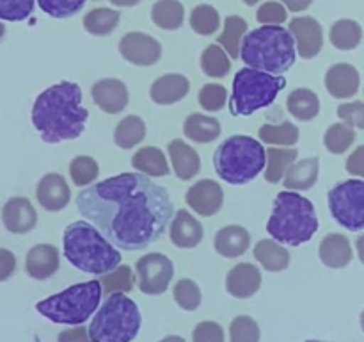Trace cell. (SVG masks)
Wrapping results in <instances>:
<instances>
[{
	"mask_svg": "<svg viewBox=\"0 0 364 342\" xmlns=\"http://www.w3.org/2000/svg\"><path fill=\"white\" fill-rule=\"evenodd\" d=\"M100 166L92 157L78 155L70 162V177L78 187H89L98 178Z\"/></svg>",
	"mask_w": 364,
	"mask_h": 342,
	"instance_id": "cell-42",
	"label": "cell"
},
{
	"mask_svg": "<svg viewBox=\"0 0 364 342\" xmlns=\"http://www.w3.org/2000/svg\"><path fill=\"white\" fill-rule=\"evenodd\" d=\"M299 135H301V132H299L297 125H294L291 121H283L279 125L265 123L258 130L259 141L274 146H284V148L297 145Z\"/></svg>",
	"mask_w": 364,
	"mask_h": 342,
	"instance_id": "cell-36",
	"label": "cell"
},
{
	"mask_svg": "<svg viewBox=\"0 0 364 342\" xmlns=\"http://www.w3.org/2000/svg\"><path fill=\"white\" fill-rule=\"evenodd\" d=\"M132 166L148 177H166L169 175V162L166 153L156 146H144L132 157Z\"/></svg>",
	"mask_w": 364,
	"mask_h": 342,
	"instance_id": "cell-31",
	"label": "cell"
},
{
	"mask_svg": "<svg viewBox=\"0 0 364 342\" xmlns=\"http://www.w3.org/2000/svg\"><path fill=\"white\" fill-rule=\"evenodd\" d=\"M32 125L48 145L77 139L84 134L89 110L82 105L77 82L63 81L39 93L32 105Z\"/></svg>",
	"mask_w": 364,
	"mask_h": 342,
	"instance_id": "cell-2",
	"label": "cell"
},
{
	"mask_svg": "<svg viewBox=\"0 0 364 342\" xmlns=\"http://www.w3.org/2000/svg\"><path fill=\"white\" fill-rule=\"evenodd\" d=\"M287 78L245 66L233 78V93L230 98V113L233 116H251L256 110L272 105L283 89Z\"/></svg>",
	"mask_w": 364,
	"mask_h": 342,
	"instance_id": "cell-9",
	"label": "cell"
},
{
	"mask_svg": "<svg viewBox=\"0 0 364 342\" xmlns=\"http://www.w3.org/2000/svg\"><path fill=\"white\" fill-rule=\"evenodd\" d=\"M63 248L68 262L82 273L103 276L121 266L119 249L85 219L68 224L63 234Z\"/></svg>",
	"mask_w": 364,
	"mask_h": 342,
	"instance_id": "cell-3",
	"label": "cell"
},
{
	"mask_svg": "<svg viewBox=\"0 0 364 342\" xmlns=\"http://www.w3.org/2000/svg\"><path fill=\"white\" fill-rule=\"evenodd\" d=\"M256 20L262 25H283L288 20V9L281 2H265L256 11Z\"/></svg>",
	"mask_w": 364,
	"mask_h": 342,
	"instance_id": "cell-48",
	"label": "cell"
},
{
	"mask_svg": "<svg viewBox=\"0 0 364 342\" xmlns=\"http://www.w3.org/2000/svg\"><path fill=\"white\" fill-rule=\"evenodd\" d=\"M262 330L259 324L249 316H238L230 324V341L231 342H259Z\"/></svg>",
	"mask_w": 364,
	"mask_h": 342,
	"instance_id": "cell-44",
	"label": "cell"
},
{
	"mask_svg": "<svg viewBox=\"0 0 364 342\" xmlns=\"http://www.w3.org/2000/svg\"><path fill=\"white\" fill-rule=\"evenodd\" d=\"M329 39L333 43L334 48L341 50V52H348V50L358 48L359 43L363 39V27L359 21L350 20V18H343V20L334 21L333 27L329 31Z\"/></svg>",
	"mask_w": 364,
	"mask_h": 342,
	"instance_id": "cell-33",
	"label": "cell"
},
{
	"mask_svg": "<svg viewBox=\"0 0 364 342\" xmlns=\"http://www.w3.org/2000/svg\"><path fill=\"white\" fill-rule=\"evenodd\" d=\"M57 342H92L91 337H89L87 328H70V330L60 331L59 337H57Z\"/></svg>",
	"mask_w": 364,
	"mask_h": 342,
	"instance_id": "cell-53",
	"label": "cell"
},
{
	"mask_svg": "<svg viewBox=\"0 0 364 342\" xmlns=\"http://www.w3.org/2000/svg\"><path fill=\"white\" fill-rule=\"evenodd\" d=\"M326 89L331 96L338 100L352 98L359 91L361 86V75L358 68L348 63H336L326 71Z\"/></svg>",
	"mask_w": 364,
	"mask_h": 342,
	"instance_id": "cell-17",
	"label": "cell"
},
{
	"mask_svg": "<svg viewBox=\"0 0 364 342\" xmlns=\"http://www.w3.org/2000/svg\"><path fill=\"white\" fill-rule=\"evenodd\" d=\"M103 289L100 280L82 281L36 303V310L55 324L82 326L98 310Z\"/></svg>",
	"mask_w": 364,
	"mask_h": 342,
	"instance_id": "cell-8",
	"label": "cell"
},
{
	"mask_svg": "<svg viewBox=\"0 0 364 342\" xmlns=\"http://www.w3.org/2000/svg\"><path fill=\"white\" fill-rule=\"evenodd\" d=\"M151 21L164 31H176L185 21V7L180 0H159L151 7Z\"/></svg>",
	"mask_w": 364,
	"mask_h": 342,
	"instance_id": "cell-34",
	"label": "cell"
},
{
	"mask_svg": "<svg viewBox=\"0 0 364 342\" xmlns=\"http://www.w3.org/2000/svg\"><path fill=\"white\" fill-rule=\"evenodd\" d=\"M201 70L203 73L212 78H223L231 70V57L220 45H208L201 53Z\"/></svg>",
	"mask_w": 364,
	"mask_h": 342,
	"instance_id": "cell-38",
	"label": "cell"
},
{
	"mask_svg": "<svg viewBox=\"0 0 364 342\" xmlns=\"http://www.w3.org/2000/svg\"><path fill=\"white\" fill-rule=\"evenodd\" d=\"M255 259L270 273H281L290 266V252L274 239H262L256 242Z\"/></svg>",
	"mask_w": 364,
	"mask_h": 342,
	"instance_id": "cell-27",
	"label": "cell"
},
{
	"mask_svg": "<svg viewBox=\"0 0 364 342\" xmlns=\"http://www.w3.org/2000/svg\"><path fill=\"white\" fill-rule=\"evenodd\" d=\"M36 0H0V20L23 21L34 11Z\"/></svg>",
	"mask_w": 364,
	"mask_h": 342,
	"instance_id": "cell-47",
	"label": "cell"
},
{
	"mask_svg": "<svg viewBox=\"0 0 364 342\" xmlns=\"http://www.w3.org/2000/svg\"><path fill=\"white\" fill-rule=\"evenodd\" d=\"M359 321H361V328H363V331H364V310L361 312V319H359Z\"/></svg>",
	"mask_w": 364,
	"mask_h": 342,
	"instance_id": "cell-60",
	"label": "cell"
},
{
	"mask_svg": "<svg viewBox=\"0 0 364 342\" xmlns=\"http://www.w3.org/2000/svg\"><path fill=\"white\" fill-rule=\"evenodd\" d=\"M288 31L291 32L297 46V53L302 59H313L323 48V28L316 18L297 16L290 21Z\"/></svg>",
	"mask_w": 364,
	"mask_h": 342,
	"instance_id": "cell-13",
	"label": "cell"
},
{
	"mask_svg": "<svg viewBox=\"0 0 364 342\" xmlns=\"http://www.w3.org/2000/svg\"><path fill=\"white\" fill-rule=\"evenodd\" d=\"M173 171L180 180H192L201 170V157L183 139H173L167 146Z\"/></svg>",
	"mask_w": 364,
	"mask_h": 342,
	"instance_id": "cell-24",
	"label": "cell"
},
{
	"mask_svg": "<svg viewBox=\"0 0 364 342\" xmlns=\"http://www.w3.org/2000/svg\"><path fill=\"white\" fill-rule=\"evenodd\" d=\"M288 113L299 121H311L320 113V98L308 88H297L287 98Z\"/></svg>",
	"mask_w": 364,
	"mask_h": 342,
	"instance_id": "cell-30",
	"label": "cell"
},
{
	"mask_svg": "<svg viewBox=\"0 0 364 342\" xmlns=\"http://www.w3.org/2000/svg\"><path fill=\"white\" fill-rule=\"evenodd\" d=\"M191 91V82L181 73H167L156 78L149 88V98L156 105H173L183 100Z\"/></svg>",
	"mask_w": 364,
	"mask_h": 342,
	"instance_id": "cell-22",
	"label": "cell"
},
{
	"mask_svg": "<svg viewBox=\"0 0 364 342\" xmlns=\"http://www.w3.org/2000/svg\"><path fill=\"white\" fill-rule=\"evenodd\" d=\"M135 276L141 292L148 296H160L169 289L174 276V264L164 253H148L135 264Z\"/></svg>",
	"mask_w": 364,
	"mask_h": 342,
	"instance_id": "cell-11",
	"label": "cell"
},
{
	"mask_svg": "<svg viewBox=\"0 0 364 342\" xmlns=\"http://www.w3.org/2000/svg\"><path fill=\"white\" fill-rule=\"evenodd\" d=\"M262 287V273L251 262H240L230 269L226 276L228 294L237 299H249Z\"/></svg>",
	"mask_w": 364,
	"mask_h": 342,
	"instance_id": "cell-19",
	"label": "cell"
},
{
	"mask_svg": "<svg viewBox=\"0 0 364 342\" xmlns=\"http://www.w3.org/2000/svg\"><path fill=\"white\" fill-rule=\"evenodd\" d=\"M304 342H327V341H304Z\"/></svg>",
	"mask_w": 364,
	"mask_h": 342,
	"instance_id": "cell-61",
	"label": "cell"
},
{
	"mask_svg": "<svg viewBox=\"0 0 364 342\" xmlns=\"http://www.w3.org/2000/svg\"><path fill=\"white\" fill-rule=\"evenodd\" d=\"M355 141V130L347 123H333L323 134V145H326L327 152L334 153V155H341L347 152Z\"/></svg>",
	"mask_w": 364,
	"mask_h": 342,
	"instance_id": "cell-39",
	"label": "cell"
},
{
	"mask_svg": "<svg viewBox=\"0 0 364 342\" xmlns=\"http://www.w3.org/2000/svg\"><path fill=\"white\" fill-rule=\"evenodd\" d=\"M331 216L350 232L364 230V180L340 182L327 195Z\"/></svg>",
	"mask_w": 364,
	"mask_h": 342,
	"instance_id": "cell-10",
	"label": "cell"
},
{
	"mask_svg": "<svg viewBox=\"0 0 364 342\" xmlns=\"http://www.w3.org/2000/svg\"><path fill=\"white\" fill-rule=\"evenodd\" d=\"M191 27L199 36L215 34L217 28L220 27L219 11L213 6H210V4L196 6L191 13Z\"/></svg>",
	"mask_w": 364,
	"mask_h": 342,
	"instance_id": "cell-40",
	"label": "cell"
},
{
	"mask_svg": "<svg viewBox=\"0 0 364 342\" xmlns=\"http://www.w3.org/2000/svg\"><path fill=\"white\" fill-rule=\"evenodd\" d=\"M185 202L199 216H215L224 205V191L215 180L203 178V180H198L188 187Z\"/></svg>",
	"mask_w": 364,
	"mask_h": 342,
	"instance_id": "cell-14",
	"label": "cell"
},
{
	"mask_svg": "<svg viewBox=\"0 0 364 342\" xmlns=\"http://www.w3.org/2000/svg\"><path fill=\"white\" fill-rule=\"evenodd\" d=\"M259 0H244L245 6H255V4H258Z\"/></svg>",
	"mask_w": 364,
	"mask_h": 342,
	"instance_id": "cell-58",
	"label": "cell"
},
{
	"mask_svg": "<svg viewBox=\"0 0 364 342\" xmlns=\"http://www.w3.org/2000/svg\"><path fill=\"white\" fill-rule=\"evenodd\" d=\"M267 232L274 241L288 246H301L318 232V217L311 200L297 191H281L272 205Z\"/></svg>",
	"mask_w": 364,
	"mask_h": 342,
	"instance_id": "cell-5",
	"label": "cell"
},
{
	"mask_svg": "<svg viewBox=\"0 0 364 342\" xmlns=\"http://www.w3.org/2000/svg\"><path fill=\"white\" fill-rule=\"evenodd\" d=\"M173 296L174 301L178 303V306L187 310V312L198 310L203 299L201 289H199V285L196 284L194 280H191V278H181V280H178L173 289Z\"/></svg>",
	"mask_w": 364,
	"mask_h": 342,
	"instance_id": "cell-43",
	"label": "cell"
},
{
	"mask_svg": "<svg viewBox=\"0 0 364 342\" xmlns=\"http://www.w3.org/2000/svg\"><path fill=\"white\" fill-rule=\"evenodd\" d=\"M59 249L53 244H36L25 256V271L34 280H48L59 271Z\"/></svg>",
	"mask_w": 364,
	"mask_h": 342,
	"instance_id": "cell-20",
	"label": "cell"
},
{
	"mask_svg": "<svg viewBox=\"0 0 364 342\" xmlns=\"http://www.w3.org/2000/svg\"><path fill=\"white\" fill-rule=\"evenodd\" d=\"M92 102L98 109L107 114H119L127 109L130 102V93L127 84L119 78H100L91 88Z\"/></svg>",
	"mask_w": 364,
	"mask_h": 342,
	"instance_id": "cell-15",
	"label": "cell"
},
{
	"mask_svg": "<svg viewBox=\"0 0 364 342\" xmlns=\"http://www.w3.org/2000/svg\"><path fill=\"white\" fill-rule=\"evenodd\" d=\"M192 342H224V328L215 321H201L192 330Z\"/></svg>",
	"mask_w": 364,
	"mask_h": 342,
	"instance_id": "cell-49",
	"label": "cell"
},
{
	"mask_svg": "<svg viewBox=\"0 0 364 342\" xmlns=\"http://www.w3.org/2000/svg\"><path fill=\"white\" fill-rule=\"evenodd\" d=\"M119 11L109 9V7H98L91 9L84 16V28L92 36H109L119 25Z\"/></svg>",
	"mask_w": 364,
	"mask_h": 342,
	"instance_id": "cell-37",
	"label": "cell"
},
{
	"mask_svg": "<svg viewBox=\"0 0 364 342\" xmlns=\"http://www.w3.org/2000/svg\"><path fill=\"white\" fill-rule=\"evenodd\" d=\"M320 160L318 157H308V159L297 160L294 166L284 175L283 185L288 191H308L318 182Z\"/></svg>",
	"mask_w": 364,
	"mask_h": 342,
	"instance_id": "cell-26",
	"label": "cell"
},
{
	"mask_svg": "<svg viewBox=\"0 0 364 342\" xmlns=\"http://www.w3.org/2000/svg\"><path fill=\"white\" fill-rule=\"evenodd\" d=\"M355 249H358L359 260L364 264V234L359 235L358 241H355Z\"/></svg>",
	"mask_w": 364,
	"mask_h": 342,
	"instance_id": "cell-55",
	"label": "cell"
},
{
	"mask_svg": "<svg viewBox=\"0 0 364 342\" xmlns=\"http://www.w3.org/2000/svg\"><path fill=\"white\" fill-rule=\"evenodd\" d=\"M87 0H38V6L52 18L75 16Z\"/></svg>",
	"mask_w": 364,
	"mask_h": 342,
	"instance_id": "cell-46",
	"label": "cell"
},
{
	"mask_svg": "<svg viewBox=\"0 0 364 342\" xmlns=\"http://www.w3.org/2000/svg\"><path fill=\"white\" fill-rule=\"evenodd\" d=\"M160 342H185V338L180 337V335H167Z\"/></svg>",
	"mask_w": 364,
	"mask_h": 342,
	"instance_id": "cell-57",
	"label": "cell"
},
{
	"mask_svg": "<svg viewBox=\"0 0 364 342\" xmlns=\"http://www.w3.org/2000/svg\"><path fill=\"white\" fill-rule=\"evenodd\" d=\"M267 150L251 135H231L213 153V167L220 180L245 185L265 171Z\"/></svg>",
	"mask_w": 364,
	"mask_h": 342,
	"instance_id": "cell-6",
	"label": "cell"
},
{
	"mask_svg": "<svg viewBox=\"0 0 364 342\" xmlns=\"http://www.w3.org/2000/svg\"><path fill=\"white\" fill-rule=\"evenodd\" d=\"M299 152L297 148L290 146V148H284V146H270L267 150V166L263 171V177L270 184H277L284 178V175L288 173L291 166L297 162Z\"/></svg>",
	"mask_w": 364,
	"mask_h": 342,
	"instance_id": "cell-28",
	"label": "cell"
},
{
	"mask_svg": "<svg viewBox=\"0 0 364 342\" xmlns=\"http://www.w3.org/2000/svg\"><path fill=\"white\" fill-rule=\"evenodd\" d=\"M16 269V256L11 249L0 248V281H6L13 276Z\"/></svg>",
	"mask_w": 364,
	"mask_h": 342,
	"instance_id": "cell-51",
	"label": "cell"
},
{
	"mask_svg": "<svg viewBox=\"0 0 364 342\" xmlns=\"http://www.w3.org/2000/svg\"><path fill=\"white\" fill-rule=\"evenodd\" d=\"M220 132L223 128H220L219 120L213 116H206V114H188L183 123L185 138L194 142H201V145L219 139Z\"/></svg>",
	"mask_w": 364,
	"mask_h": 342,
	"instance_id": "cell-29",
	"label": "cell"
},
{
	"mask_svg": "<svg viewBox=\"0 0 364 342\" xmlns=\"http://www.w3.org/2000/svg\"><path fill=\"white\" fill-rule=\"evenodd\" d=\"M318 256L323 266L331 269H343L352 262V244L347 235L343 234H327L320 241Z\"/></svg>",
	"mask_w": 364,
	"mask_h": 342,
	"instance_id": "cell-25",
	"label": "cell"
},
{
	"mask_svg": "<svg viewBox=\"0 0 364 342\" xmlns=\"http://www.w3.org/2000/svg\"><path fill=\"white\" fill-rule=\"evenodd\" d=\"M142 326V316L137 303L124 292L107 296L89 324L92 342H132Z\"/></svg>",
	"mask_w": 364,
	"mask_h": 342,
	"instance_id": "cell-7",
	"label": "cell"
},
{
	"mask_svg": "<svg viewBox=\"0 0 364 342\" xmlns=\"http://www.w3.org/2000/svg\"><path fill=\"white\" fill-rule=\"evenodd\" d=\"M247 28L249 25L244 18L237 16V14H230L224 20V27L219 38H217V45L223 46L231 59H238L240 57L242 39L247 34Z\"/></svg>",
	"mask_w": 364,
	"mask_h": 342,
	"instance_id": "cell-32",
	"label": "cell"
},
{
	"mask_svg": "<svg viewBox=\"0 0 364 342\" xmlns=\"http://www.w3.org/2000/svg\"><path fill=\"white\" fill-rule=\"evenodd\" d=\"M251 246V234L240 224H228L220 228L213 239V248L224 259H237Z\"/></svg>",
	"mask_w": 364,
	"mask_h": 342,
	"instance_id": "cell-23",
	"label": "cell"
},
{
	"mask_svg": "<svg viewBox=\"0 0 364 342\" xmlns=\"http://www.w3.org/2000/svg\"><path fill=\"white\" fill-rule=\"evenodd\" d=\"M112 2V6H117V7H134L137 6L141 0H110Z\"/></svg>",
	"mask_w": 364,
	"mask_h": 342,
	"instance_id": "cell-56",
	"label": "cell"
},
{
	"mask_svg": "<svg viewBox=\"0 0 364 342\" xmlns=\"http://www.w3.org/2000/svg\"><path fill=\"white\" fill-rule=\"evenodd\" d=\"M77 207L85 221L127 252L159 241L174 217L169 191L144 173H121L84 187Z\"/></svg>",
	"mask_w": 364,
	"mask_h": 342,
	"instance_id": "cell-1",
	"label": "cell"
},
{
	"mask_svg": "<svg viewBox=\"0 0 364 342\" xmlns=\"http://www.w3.org/2000/svg\"><path fill=\"white\" fill-rule=\"evenodd\" d=\"M169 235L176 248L192 249L203 241L205 230H203V224L188 210L181 209L174 212L173 221L169 224Z\"/></svg>",
	"mask_w": 364,
	"mask_h": 342,
	"instance_id": "cell-21",
	"label": "cell"
},
{
	"mask_svg": "<svg viewBox=\"0 0 364 342\" xmlns=\"http://www.w3.org/2000/svg\"><path fill=\"white\" fill-rule=\"evenodd\" d=\"M4 32H6V27L2 25V21H0V39L4 38Z\"/></svg>",
	"mask_w": 364,
	"mask_h": 342,
	"instance_id": "cell-59",
	"label": "cell"
},
{
	"mask_svg": "<svg viewBox=\"0 0 364 342\" xmlns=\"http://www.w3.org/2000/svg\"><path fill=\"white\" fill-rule=\"evenodd\" d=\"M119 53L130 64L146 68L159 63L162 57V45L146 32H128L119 39Z\"/></svg>",
	"mask_w": 364,
	"mask_h": 342,
	"instance_id": "cell-12",
	"label": "cell"
},
{
	"mask_svg": "<svg viewBox=\"0 0 364 342\" xmlns=\"http://www.w3.org/2000/svg\"><path fill=\"white\" fill-rule=\"evenodd\" d=\"M338 116L352 128L364 130V102H347L338 107Z\"/></svg>",
	"mask_w": 364,
	"mask_h": 342,
	"instance_id": "cell-50",
	"label": "cell"
},
{
	"mask_svg": "<svg viewBox=\"0 0 364 342\" xmlns=\"http://www.w3.org/2000/svg\"><path fill=\"white\" fill-rule=\"evenodd\" d=\"M228 100V91L223 84H205L199 91V105L208 113H219L224 109Z\"/></svg>",
	"mask_w": 364,
	"mask_h": 342,
	"instance_id": "cell-45",
	"label": "cell"
},
{
	"mask_svg": "<svg viewBox=\"0 0 364 342\" xmlns=\"http://www.w3.org/2000/svg\"><path fill=\"white\" fill-rule=\"evenodd\" d=\"M146 138V123L141 116H124L114 128V142L119 148L130 150L144 141Z\"/></svg>",
	"mask_w": 364,
	"mask_h": 342,
	"instance_id": "cell-35",
	"label": "cell"
},
{
	"mask_svg": "<svg viewBox=\"0 0 364 342\" xmlns=\"http://www.w3.org/2000/svg\"><path fill=\"white\" fill-rule=\"evenodd\" d=\"M345 167H347L348 173L354 175V177L364 178V145L358 146V148L350 153V157H348L347 162H345Z\"/></svg>",
	"mask_w": 364,
	"mask_h": 342,
	"instance_id": "cell-52",
	"label": "cell"
},
{
	"mask_svg": "<svg viewBox=\"0 0 364 342\" xmlns=\"http://www.w3.org/2000/svg\"><path fill=\"white\" fill-rule=\"evenodd\" d=\"M240 59L249 68L270 75H283L297 61V46L283 25H262L242 39Z\"/></svg>",
	"mask_w": 364,
	"mask_h": 342,
	"instance_id": "cell-4",
	"label": "cell"
},
{
	"mask_svg": "<svg viewBox=\"0 0 364 342\" xmlns=\"http://www.w3.org/2000/svg\"><path fill=\"white\" fill-rule=\"evenodd\" d=\"M100 284H102L103 294L105 296L114 294V292H124V294H128V292H132L135 284L134 271L128 266H117L114 271L100 276Z\"/></svg>",
	"mask_w": 364,
	"mask_h": 342,
	"instance_id": "cell-41",
	"label": "cell"
},
{
	"mask_svg": "<svg viewBox=\"0 0 364 342\" xmlns=\"http://www.w3.org/2000/svg\"><path fill=\"white\" fill-rule=\"evenodd\" d=\"M4 227L11 234H28L38 224V212L31 200L23 196H14L6 202L2 209Z\"/></svg>",
	"mask_w": 364,
	"mask_h": 342,
	"instance_id": "cell-18",
	"label": "cell"
},
{
	"mask_svg": "<svg viewBox=\"0 0 364 342\" xmlns=\"http://www.w3.org/2000/svg\"><path fill=\"white\" fill-rule=\"evenodd\" d=\"M284 7L291 13H302V11L309 9L313 4V0H281Z\"/></svg>",
	"mask_w": 364,
	"mask_h": 342,
	"instance_id": "cell-54",
	"label": "cell"
},
{
	"mask_svg": "<svg viewBox=\"0 0 364 342\" xmlns=\"http://www.w3.org/2000/svg\"><path fill=\"white\" fill-rule=\"evenodd\" d=\"M36 198L39 205L48 212H59L66 209L71 200L70 185L60 173H46L36 187Z\"/></svg>",
	"mask_w": 364,
	"mask_h": 342,
	"instance_id": "cell-16",
	"label": "cell"
}]
</instances>
